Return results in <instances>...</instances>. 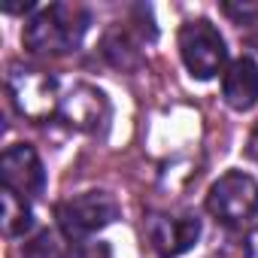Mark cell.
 <instances>
[{
  "label": "cell",
  "mask_w": 258,
  "mask_h": 258,
  "mask_svg": "<svg viewBox=\"0 0 258 258\" xmlns=\"http://www.w3.org/2000/svg\"><path fill=\"white\" fill-rule=\"evenodd\" d=\"M91 25V13L82 4H49L40 7L22 31V43L31 55L58 58L82 46V37Z\"/></svg>",
  "instance_id": "6da1fadb"
},
{
  "label": "cell",
  "mask_w": 258,
  "mask_h": 258,
  "mask_svg": "<svg viewBox=\"0 0 258 258\" xmlns=\"http://www.w3.org/2000/svg\"><path fill=\"white\" fill-rule=\"evenodd\" d=\"M7 91L16 103V109L31 118V121H46L52 115H58V106H61V88H58V79L40 67H31V64H22V61H13L10 70H7Z\"/></svg>",
  "instance_id": "7a4b0ae2"
},
{
  "label": "cell",
  "mask_w": 258,
  "mask_h": 258,
  "mask_svg": "<svg viewBox=\"0 0 258 258\" xmlns=\"http://www.w3.org/2000/svg\"><path fill=\"white\" fill-rule=\"evenodd\" d=\"M55 219H58L61 234L70 243L91 240L97 231H103L106 225H112L118 219V201L109 191H97V188L82 191V195L61 201L55 207Z\"/></svg>",
  "instance_id": "3957f363"
},
{
  "label": "cell",
  "mask_w": 258,
  "mask_h": 258,
  "mask_svg": "<svg viewBox=\"0 0 258 258\" xmlns=\"http://www.w3.org/2000/svg\"><path fill=\"white\" fill-rule=\"evenodd\" d=\"M207 210L216 222L228 228H243L258 219V182L243 170H228L210 185Z\"/></svg>",
  "instance_id": "277c9868"
},
{
  "label": "cell",
  "mask_w": 258,
  "mask_h": 258,
  "mask_svg": "<svg viewBox=\"0 0 258 258\" xmlns=\"http://www.w3.org/2000/svg\"><path fill=\"white\" fill-rule=\"evenodd\" d=\"M179 55H182L185 70L195 79H213L225 70V61H228L225 37L207 19L185 22L179 28Z\"/></svg>",
  "instance_id": "5b68a950"
},
{
  "label": "cell",
  "mask_w": 258,
  "mask_h": 258,
  "mask_svg": "<svg viewBox=\"0 0 258 258\" xmlns=\"http://www.w3.org/2000/svg\"><path fill=\"white\" fill-rule=\"evenodd\" d=\"M146 237L155 255L161 258H179L201 240V219L191 213L173 216V213H149L146 219Z\"/></svg>",
  "instance_id": "8992f818"
},
{
  "label": "cell",
  "mask_w": 258,
  "mask_h": 258,
  "mask_svg": "<svg viewBox=\"0 0 258 258\" xmlns=\"http://www.w3.org/2000/svg\"><path fill=\"white\" fill-rule=\"evenodd\" d=\"M58 118L73 127V131H82V134H97L106 127L109 121V100L100 88L94 85H73L64 97H61V106H58Z\"/></svg>",
  "instance_id": "52a82bcc"
},
{
  "label": "cell",
  "mask_w": 258,
  "mask_h": 258,
  "mask_svg": "<svg viewBox=\"0 0 258 258\" xmlns=\"http://www.w3.org/2000/svg\"><path fill=\"white\" fill-rule=\"evenodd\" d=\"M0 176H4V188L22 198H40L46 191V167L31 143H16L4 152Z\"/></svg>",
  "instance_id": "ba28073f"
},
{
  "label": "cell",
  "mask_w": 258,
  "mask_h": 258,
  "mask_svg": "<svg viewBox=\"0 0 258 258\" xmlns=\"http://www.w3.org/2000/svg\"><path fill=\"white\" fill-rule=\"evenodd\" d=\"M222 97L231 109L246 112L258 103V64L249 55L234 58L222 73Z\"/></svg>",
  "instance_id": "9c48e42d"
},
{
  "label": "cell",
  "mask_w": 258,
  "mask_h": 258,
  "mask_svg": "<svg viewBox=\"0 0 258 258\" xmlns=\"http://www.w3.org/2000/svg\"><path fill=\"white\" fill-rule=\"evenodd\" d=\"M4 234L7 237H22L34 228V210L28 204V198L4 188Z\"/></svg>",
  "instance_id": "30bf717a"
},
{
  "label": "cell",
  "mask_w": 258,
  "mask_h": 258,
  "mask_svg": "<svg viewBox=\"0 0 258 258\" xmlns=\"http://www.w3.org/2000/svg\"><path fill=\"white\" fill-rule=\"evenodd\" d=\"M103 55L109 58V64H115V67H121V70H131V67L140 64V49H137V43H131V37H127L124 31H118V28L103 37Z\"/></svg>",
  "instance_id": "8fae6325"
},
{
  "label": "cell",
  "mask_w": 258,
  "mask_h": 258,
  "mask_svg": "<svg viewBox=\"0 0 258 258\" xmlns=\"http://www.w3.org/2000/svg\"><path fill=\"white\" fill-rule=\"evenodd\" d=\"M25 258H70V249L58 243V234L40 231L31 243H25Z\"/></svg>",
  "instance_id": "7c38bea8"
},
{
  "label": "cell",
  "mask_w": 258,
  "mask_h": 258,
  "mask_svg": "<svg viewBox=\"0 0 258 258\" xmlns=\"http://www.w3.org/2000/svg\"><path fill=\"white\" fill-rule=\"evenodd\" d=\"M222 13L240 25V28H258V0H237V4H222Z\"/></svg>",
  "instance_id": "4fadbf2b"
},
{
  "label": "cell",
  "mask_w": 258,
  "mask_h": 258,
  "mask_svg": "<svg viewBox=\"0 0 258 258\" xmlns=\"http://www.w3.org/2000/svg\"><path fill=\"white\" fill-rule=\"evenodd\" d=\"M70 258H112V249L103 240H79L70 243Z\"/></svg>",
  "instance_id": "5bb4252c"
},
{
  "label": "cell",
  "mask_w": 258,
  "mask_h": 258,
  "mask_svg": "<svg viewBox=\"0 0 258 258\" xmlns=\"http://www.w3.org/2000/svg\"><path fill=\"white\" fill-rule=\"evenodd\" d=\"M246 258H258V228L246 237Z\"/></svg>",
  "instance_id": "9a60e30c"
},
{
  "label": "cell",
  "mask_w": 258,
  "mask_h": 258,
  "mask_svg": "<svg viewBox=\"0 0 258 258\" xmlns=\"http://www.w3.org/2000/svg\"><path fill=\"white\" fill-rule=\"evenodd\" d=\"M246 155L258 164V131H252V137H249V143H246Z\"/></svg>",
  "instance_id": "2e32d148"
}]
</instances>
